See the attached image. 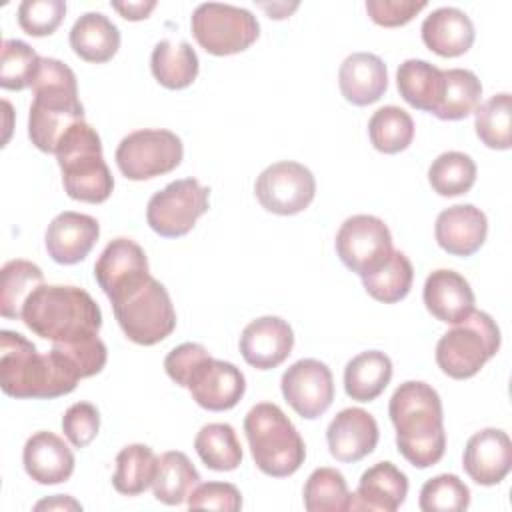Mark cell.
<instances>
[{
	"label": "cell",
	"mask_w": 512,
	"mask_h": 512,
	"mask_svg": "<svg viewBox=\"0 0 512 512\" xmlns=\"http://www.w3.org/2000/svg\"><path fill=\"white\" fill-rule=\"evenodd\" d=\"M78 380L72 364L54 348L40 354L22 334L0 332V388L6 396L50 400L70 394Z\"/></svg>",
	"instance_id": "6da1fadb"
},
{
	"label": "cell",
	"mask_w": 512,
	"mask_h": 512,
	"mask_svg": "<svg viewBox=\"0 0 512 512\" xmlns=\"http://www.w3.org/2000/svg\"><path fill=\"white\" fill-rule=\"evenodd\" d=\"M396 428L398 452L416 468L440 462L446 450L442 400L438 392L420 380L402 382L388 404Z\"/></svg>",
	"instance_id": "7a4b0ae2"
},
{
	"label": "cell",
	"mask_w": 512,
	"mask_h": 512,
	"mask_svg": "<svg viewBox=\"0 0 512 512\" xmlns=\"http://www.w3.org/2000/svg\"><path fill=\"white\" fill-rule=\"evenodd\" d=\"M30 88L34 98L28 114V136L38 150L54 154L70 126L84 120L76 74L64 62L42 56Z\"/></svg>",
	"instance_id": "3957f363"
},
{
	"label": "cell",
	"mask_w": 512,
	"mask_h": 512,
	"mask_svg": "<svg viewBox=\"0 0 512 512\" xmlns=\"http://www.w3.org/2000/svg\"><path fill=\"white\" fill-rule=\"evenodd\" d=\"M22 322L36 336L54 344L98 334L102 312L94 298L78 286L42 284L26 300Z\"/></svg>",
	"instance_id": "277c9868"
},
{
	"label": "cell",
	"mask_w": 512,
	"mask_h": 512,
	"mask_svg": "<svg viewBox=\"0 0 512 512\" xmlns=\"http://www.w3.org/2000/svg\"><path fill=\"white\" fill-rule=\"evenodd\" d=\"M62 170V184L72 200L100 204L114 190V178L102 156L98 132L86 122H76L62 136L54 152Z\"/></svg>",
	"instance_id": "5b68a950"
},
{
	"label": "cell",
	"mask_w": 512,
	"mask_h": 512,
	"mask_svg": "<svg viewBox=\"0 0 512 512\" xmlns=\"http://www.w3.org/2000/svg\"><path fill=\"white\" fill-rule=\"evenodd\" d=\"M244 434L260 472L272 478L292 476L306 458V446L280 406L260 402L244 418Z\"/></svg>",
	"instance_id": "8992f818"
},
{
	"label": "cell",
	"mask_w": 512,
	"mask_h": 512,
	"mask_svg": "<svg viewBox=\"0 0 512 512\" xmlns=\"http://www.w3.org/2000/svg\"><path fill=\"white\" fill-rule=\"evenodd\" d=\"M498 348V324L490 314L474 310L468 318L442 334L436 344V364L446 376L454 380H466L476 376L480 368L492 356H496Z\"/></svg>",
	"instance_id": "52a82bcc"
},
{
	"label": "cell",
	"mask_w": 512,
	"mask_h": 512,
	"mask_svg": "<svg viewBox=\"0 0 512 512\" xmlns=\"http://www.w3.org/2000/svg\"><path fill=\"white\" fill-rule=\"evenodd\" d=\"M112 308L126 338L140 346H154L176 328V312L170 294L166 286L152 276L112 302Z\"/></svg>",
	"instance_id": "ba28073f"
},
{
	"label": "cell",
	"mask_w": 512,
	"mask_h": 512,
	"mask_svg": "<svg viewBox=\"0 0 512 512\" xmlns=\"http://www.w3.org/2000/svg\"><path fill=\"white\" fill-rule=\"evenodd\" d=\"M190 26L196 42L214 56L244 52L260 34V24L250 10L220 2L196 6Z\"/></svg>",
	"instance_id": "9c48e42d"
},
{
	"label": "cell",
	"mask_w": 512,
	"mask_h": 512,
	"mask_svg": "<svg viewBox=\"0 0 512 512\" xmlns=\"http://www.w3.org/2000/svg\"><path fill=\"white\" fill-rule=\"evenodd\" d=\"M184 156L182 140L164 128H144L124 136L116 148V164L128 180H150L172 172Z\"/></svg>",
	"instance_id": "30bf717a"
},
{
	"label": "cell",
	"mask_w": 512,
	"mask_h": 512,
	"mask_svg": "<svg viewBox=\"0 0 512 512\" xmlns=\"http://www.w3.org/2000/svg\"><path fill=\"white\" fill-rule=\"evenodd\" d=\"M208 198L210 188L202 186L196 178L174 180L148 200L146 222L164 238L184 236L208 212Z\"/></svg>",
	"instance_id": "8fae6325"
},
{
	"label": "cell",
	"mask_w": 512,
	"mask_h": 512,
	"mask_svg": "<svg viewBox=\"0 0 512 512\" xmlns=\"http://www.w3.org/2000/svg\"><path fill=\"white\" fill-rule=\"evenodd\" d=\"M334 244L342 264L360 278L380 268L394 252L388 226L384 220L372 214H356L346 218Z\"/></svg>",
	"instance_id": "7c38bea8"
},
{
	"label": "cell",
	"mask_w": 512,
	"mask_h": 512,
	"mask_svg": "<svg viewBox=\"0 0 512 512\" xmlns=\"http://www.w3.org/2000/svg\"><path fill=\"white\" fill-rule=\"evenodd\" d=\"M254 194L264 210L278 216H292L312 204L316 180L304 164L282 160L260 172L254 184Z\"/></svg>",
	"instance_id": "4fadbf2b"
},
{
	"label": "cell",
	"mask_w": 512,
	"mask_h": 512,
	"mask_svg": "<svg viewBox=\"0 0 512 512\" xmlns=\"http://www.w3.org/2000/svg\"><path fill=\"white\" fill-rule=\"evenodd\" d=\"M280 388L292 410L306 420L322 416L334 400L332 372L324 362L314 358L294 362L282 374Z\"/></svg>",
	"instance_id": "5bb4252c"
},
{
	"label": "cell",
	"mask_w": 512,
	"mask_h": 512,
	"mask_svg": "<svg viewBox=\"0 0 512 512\" xmlns=\"http://www.w3.org/2000/svg\"><path fill=\"white\" fill-rule=\"evenodd\" d=\"M150 276L144 250L130 238H114L94 264V278L110 302L120 300Z\"/></svg>",
	"instance_id": "9a60e30c"
},
{
	"label": "cell",
	"mask_w": 512,
	"mask_h": 512,
	"mask_svg": "<svg viewBox=\"0 0 512 512\" xmlns=\"http://www.w3.org/2000/svg\"><path fill=\"white\" fill-rule=\"evenodd\" d=\"M186 388L198 406L210 412L234 408L246 392V378L232 362L206 356L190 374Z\"/></svg>",
	"instance_id": "2e32d148"
},
{
	"label": "cell",
	"mask_w": 512,
	"mask_h": 512,
	"mask_svg": "<svg viewBox=\"0 0 512 512\" xmlns=\"http://www.w3.org/2000/svg\"><path fill=\"white\" fill-rule=\"evenodd\" d=\"M462 466L480 486L500 484L512 468V442L500 428H484L472 434L462 454Z\"/></svg>",
	"instance_id": "e0dca14e"
},
{
	"label": "cell",
	"mask_w": 512,
	"mask_h": 512,
	"mask_svg": "<svg viewBox=\"0 0 512 512\" xmlns=\"http://www.w3.org/2000/svg\"><path fill=\"white\" fill-rule=\"evenodd\" d=\"M294 346V332L290 324L278 316H262L252 320L240 336L242 358L258 370L280 366Z\"/></svg>",
	"instance_id": "ac0fdd59"
},
{
	"label": "cell",
	"mask_w": 512,
	"mask_h": 512,
	"mask_svg": "<svg viewBox=\"0 0 512 512\" xmlns=\"http://www.w3.org/2000/svg\"><path fill=\"white\" fill-rule=\"evenodd\" d=\"M100 236V224L96 218L80 212H62L46 228L44 244L48 256L64 266L82 262L94 248Z\"/></svg>",
	"instance_id": "d6986e66"
},
{
	"label": "cell",
	"mask_w": 512,
	"mask_h": 512,
	"mask_svg": "<svg viewBox=\"0 0 512 512\" xmlns=\"http://www.w3.org/2000/svg\"><path fill=\"white\" fill-rule=\"evenodd\" d=\"M378 424L362 408L340 410L326 430L328 450L338 462H358L374 452L378 444Z\"/></svg>",
	"instance_id": "ffe728a7"
},
{
	"label": "cell",
	"mask_w": 512,
	"mask_h": 512,
	"mask_svg": "<svg viewBox=\"0 0 512 512\" xmlns=\"http://www.w3.org/2000/svg\"><path fill=\"white\" fill-rule=\"evenodd\" d=\"M488 234L486 214L474 204H454L442 210L434 224V236L442 250L452 256H472Z\"/></svg>",
	"instance_id": "44dd1931"
},
{
	"label": "cell",
	"mask_w": 512,
	"mask_h": 512,
	"mask_svg": "<svg viewBox=\"0 0 512 512\" xmlns=\"http://www.w3.org/2000/svg\"><path fill=\"white\" fill-rule=\"evenodd\" d=\"M426 310L444 324H458L474 312V292L468 280L454 270H434L422 290Z\"/></svg>",
	"instance_id": "7402d4cb"
},
{
	"label": "cell",
	"mask_w": 512,
	"mask_h": 512,
	"mask_svg": "<svg viewBox=\"0 0 512 512\" xmlns=\"http://www.w3.org/2000/svg\"><path fill=\"white\" fill-rule=\"evenodd\" d=\"M406 494V474L392 462H376L360 476L356 492L350 494L348 510L394 512L404 504Z\"/></svg>",
	"instance_id": "603a6c76"
},
{
	"label": "cell",
	"mask_w": 512,
	"mask_h": 512,
	"mask_svg": "<svg viewBox=\"0 0 512 512\" xmlns=\"http://www.w3.org/2000/svg\"><path fill=\"white\" fill-rule=\"evenodd\" d=\"M26 474L38 484H62L74 472V454L68 444L46 430L32 434L22 450Z\"/></svg>",
	"instance_id": "cb8c5ba5"
},
{
	"label": "cell",
	"mask_w": 512,
	"mask_h": 512,
	"mask_svg": "<svg viewBox=\"0 0 512 512\" xmlns=\"http://www.w3.org/2000/svg\"><path fill=\"white\" fill-rule=\"evenodd\" d=\"M338 86L350 104L368 106L380 100L388 88L386 64L376 54L354 52L340 64Z\"/></svg>",
	"instance_id": "d4e9b609"
},
{
	"label": "cell",
	"mask_w": 512,
	"mask_h": 512,
	"mask_svg": "<svg viewBox=\"0 0 512 512\" xmlns=\"http://www.w3.org/2000/svg\"><path fill=\"white\" fill-rule=\"evenodd\" d=\"M422 42L438 56H462L474 44V24L460 8H436L422 22Z\"/></svg>",
	"instance_id": "484cf974"
},
{
	"label": "cell",
	"mask_w": 512,
	"mask_h": 512,
	"mask_svg": "<svg viewBox=\"0 0 512 512\" xmlns=\"http://www.w3.org/2000/svg\"><path fill=\"white\" fill-rule=\"evenodd\" d=\"M70 48L86 62H108L120 48V30L102 12H86L70 30Z\"/></svg>",
	"instance_id": "4316f807"
},
{
	"label": "cell",
	"mask_w": 512,
	"mask_h": 512,
	"mask_svg": "<svg viewBox=\"0 0 512 512\" xmlns=\"http://www.w3.org/2000/svg\"><path fill=\"white\" fill-rule=\"evenodd\" d=\"M396 86L412 108L434 114L444 92V70L426 60L408 58L398 66Z\"/></svg>",
	"instance_id": "83f0119b"
},
{
	"label": "cell",
	"mask_w": 512,
	"mask_h": 512,
	"mask_svg": "<svg viewBox=\"0 0 512 512\" xmlns=\"http://www.w3.org/2000/svg\"><path fill=\"white\" fill-rule=\"evenodd\" d=\"M392 380V360L380 350L354 356L344 368V390L356 402L376 400Z\"/></svg>",
	"instance_id": "f1b7e54d"
},
{
	"label": "cell",
	"mask_w": 512,
	"mask_h": 512,
	"mask_svg": "<svg viewBox=\"0 0 512 512\" xmlns=\"http://www.w3.org/2000/svg\"><path fill=\"white\" fill-rule=\"evenodd\" d=\"M150 68L158 84L168 90H182L196 80L200 62L186 40H160L152 50Z\"/></svg>",
	"instance_id": "f546056e"
},
{
	"label": "cell",
	"mask_w": 512,
	"mask_h": 512,
	"mask_svg": "<svg viewBox=\"0 0 512 512\" xmlns=\"http://www.w3.org/2000/svg\"><path fill=\"white\" fill-rule=\"evenodd\" d=\"M198 484L200 474L184 452L170 450L158 458V468L152 482V492L158 502L178 506L188 500L190 492Z\"/></svg>",
	"instance_id": "4dcf8cb0"
},
{
	"label": "cell",
	"mask_w": 512,
	"mask_h": 512,
	"mask_svg": "<svg viewBox=\"0 0 512 512\" xmlns=\"http://www.w3.org/2000/svg\"><path fill=\"white\" fill-rule=\"evenodd\" d=\"M44 284L40 266L30 260H10L0 272V314L10 320H22V310L30 294Z\"/></svg>",
	"instance_id": "1f68e13d"
},
{
	"label": "cell",
	"mask_w": 512,
	"mask_h": 512,
	"mask_svg": "<svg viewBox=\"0 0 512 512\" xmlns=\"http://www.w3.org/2000/svg\"><path fill=\"white\" fill-rule=\"evenodd\" d=\"M194 448L206 468L216 472H230L242 462V446L236 430L226 422H212L198 430Z\"/></svg>",
	"instance_id": "d6a6232c"
},
{
	"label": "cell",
	"mask_w": 512,
	"mask_h": 512,
	"mask_svg": "<svg viewBox=\"0 0 512 512\" xmlns=\"http://www.w3.org/2000/svg\"><path fill=\"white\" fill-rule=\"evenodd\" d=\"M158 458L146 444H128L116 456L112 486L124 496H138L152 486Z\"/></svg>",
	"instance_id": "836d02e7"
},
{
	"label": "cell",
	"mask_w": 512,
	"mask_h": 512,
	"mask_svg": "<svg viewBox=\"0 0 512 512\" xmlns=\"http://www.w3.org/2000/svg\"><path fill=\"white\" fill-rule=\"evenodd\" d=\"M414 280V268L408 256L394 250L388 260L374 272L362 276L364 290L378 302L394 304L408 296Z\"/></svg>",
	"instance_id": "e575fe53"
},
{
	"label": "cell",
	"mask_w": 512,
	"mask_h": 512,
	"mask_svg": "<svg viewBox=\"0 0 512 512\" xmlns=\"http://www.w3.org/2000/svg\"><path fill=\"white\" fill-rule=\"evenodd\" d=\"M480 96L482 84L472 70H444V92L434 116L440 120H462L478 108Z\"/></svg>",
	"instance_id": "d590c367"
},
{
	"label": "cell",
	"mask_w": 512,
	"mask_h": 512,
	"mask_svg": "<svg viewBox=\"0 0 512 512\" xmlns=\"http://www.w3.org/2000/svg\"><path fill=\"white\" fill-rule=\"evenodd\" d=\"M372 146L382 154H398L412 144L414 120L400 106H382L368 120Z\"/></svg>",
	"instance_id": "8d00e7d4"
},
{
	"label": "cell",
	"mask_w": 512,
	"mask_h": 512,
	"mask_svg": "<svg viewBox=\"0 0 512 512\" xmlns=\"http://www.w3.org/2000/svg\"><path fill=\"white\" fill-rule=\"evenodd\" d=\"M302 496L308 512H344L350 508L346 478L330 466L316 468L308 476Z\"/></svg>",
	"instance_id": "74e56055"
},
{
	"label": "cell",
	"mask_w": 512,
	"mask_h": 512,
	"mask_svg": "<svg viewBox=\"0 0 512 512\" xmlns=\"http://www.w3.org/2000/svg\"><path fill=\"white\" fill-rule=\"evenodd\" d=\"M428 182L440 196L466 194L476 182V164L464 152H444L432 160L428 168Z\"/></svg>",
	"instance_id": "f35d334b"
},
{
	"label": "cell",
	"mask_w": 512,
	"mask_h": 512,
	"mask_svg": "<svg viewBox=\"0 0 512 512\" xmlns=\"http://www.w3.org/2000/svg\"><path fill=\"white\" fill-rule=\"evenodd\" d=\"M510 114L512 98L508 92L494 94L482 106L474 110L476 136L492 150H508L510 138Z\"/></svg>",
	"instance_id": "ab89813d"
},
{
	"label": "cell",
	"mask_w": 512,
	"mask_h": 512,
	"mask_svg": "<svg viewBox=\"0 0 512 512\" xmlns=\"http://www.w3.org/2000/svg\"><path fill=\"white\" fill-rule=\"evenodd\" d=\"M40 58L32 46L22 40L6 38L2 42L0 86L6 90H24L32 86Z\"/></svg>",
	"instance_id": "60d3db41"
},
{
	"label": "cell",
	"mask_w": 512,
	"mask_h": 512,
	"mask_svg": "<svg viewBox=\"0 0 512 512\" xmlns=\"http://www.w3.org/2000/svg\"><path fill=\"white\" fill-rule=\"evenodd\" d=\"M418 504L424 512H462L470 506V490L456 474H438L424 482Z\"/></svg>",
	"instance_id": "b9f144b4"
},
{
	"label": "cell",
	"mask_w": 512,
	"mask_h": 512,
	"mask_svg": "<svg viewBox=\"0 0 512 512\" xmlns=\"http://www.w3.org/2000/svg\"><path fill=\"white\" fill-rule=\"evenodd\" d=\"M52 348L72 364L80 380L100 374L108 360L106 344L98 338V334L70 342H54Z\"/></svg>",
	"instance_id": "7bdbcfd3"
},
{
	"label": "cell",
	"mask_w": 512,
	"mask_h": 512,
	"mask_svg": "<svg viewBox=\"0 0 512 512\" xmlns=\"http://www.w3.org/2000/svg\"><path fill=\"white\" fill-rule=\"evenodd\" d=\"M66 16L64 0H24L18 6V24L30 36H50Z\"/></svg>",
	"instance_id": "ee69618b"
},
{
	"label": "cell",
	"mask_w": 512,
	"mask_h": 512,
	"mask_svg": "<svg viewBox=\"0 0 512 512\" xmlns=\"http://www.w3.org/2000/svg\"><path fill=\"white\" fill-rule=\"evenodd\" d=\"M100 430V412L90 402L72 404L62 416V432L74 448L88 446Z\"/></svg>",
	"instance_id": "f6af8a7d"
},
{
	"label": "cell",
	"mask_w": 512,
	"mask_h": 512,
	"mask_svg": "<svg viewBox=\"0 0 512 512\" xmlns=\"http://www.w3.org/2000/svg\"><path fill=\"white\" fill-rule=\"evenodd\" d=\"M186 502L190 510L206 508V510L236 512L242 508V494L230 482H204L190 492Z\"/></svg>",
	"instance_id": "bcb514c9"
},
{
	"label": "cell",
	"mask_w": 512,
	"mask_h": 512,
	"mask_svg": "<svg viewBox=\"0 0 512 512\" xmlns=\"http://www.w3.org/2000/svg\"><path fill=\"white\" fill-rule=\"evenodd\" d=\"M424 8V0H366V12L372 18V22L386 28L408 24Z\"/></svg>",
	"instance_id": "7dc6e473"
},
{
	"label": "cell",
	"mask_w": 512,
	"mask_h": 512,
	"mask_svg": "<svg viewBox=\"0 0 512 512\" xmlns=\"http://www.w3.org/2000/svg\"><path fill=\"white\" fill-rule=\"evenodd\" d=\"M210 356L208 350L202 344L196 342H184L176 348H172L166 358H164V370L170 376V380H174L178 386L188 384V378L192 374V370L206 358Z\"/></svg>",
	"instance_id": "c3c4849f"
},
{
	"label": "cell",
	"mask_w": 512,
	"mask_h": 512,
	"mask_svg": "<svg viewBox=\"0 0 512 512\" xmlns=\"http://www.w3.org/2000/svg\"><path fill=\"white\" fill-rule=\"evenodd\" d=\"M114 10L120 12L122 18L126 20H144L150 16V12L156 8L154 0H146V2H112L110 4Z\"/></svg>",
	"instance_id": "681fc988"
},
{
	"label": "cell",
	"mask_w": 512,
	"mask_h": 512,
	"mask_svg": "<svg viewBox=\"0 0 512 512\" xmlns=\"http://www.w3.org/2000/svg\"><path fill=\"white\" fill-rule=\"evenodd\" d=\"M34 510H82V506L70 498V496H62V494H56L52 498H46V500H40Z\"/></svg>",
	"instance_id": "f907efd6"
}]
</instances>
